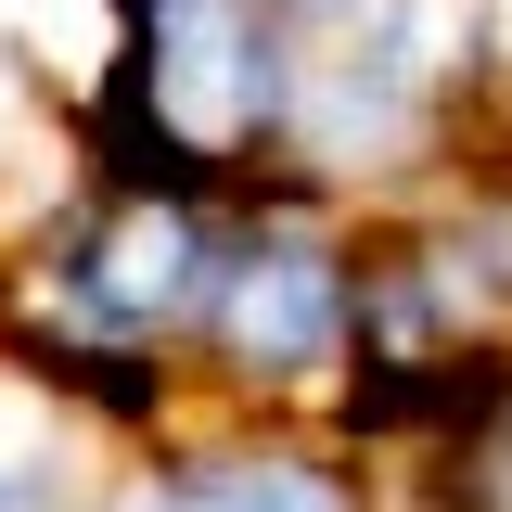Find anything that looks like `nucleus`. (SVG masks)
Here are the masks:
<instances>
[{
    "label": "nucleus",
    "instance_id": "f257e3e1",
    "mask_svg": "<svg viewBox=\"0 0 512 512\" xmlns=\"http://www.w3.org/2000/svg\"><path fill=\"white\" fill-rule=\"evenodd\" d=\"M218 244H231L218 180L64 141L52 180L0 205V346L64 397H90L116 436H154L192 410V320Z\"/></svg>",
    "mask_w": 512,
    "mask_h": 512
},
{
    "label": "nucleus",
    "instance_id": "f03ea898",
    "mask_svg": "<svg viewBox=\"0 0 512 512\" xmlns=\"http://www.w3.org/2000/svg\"><path fill=\"white\" fill-rule=\"evenodd\" d=\"M487 116H500L487 0H346V13L295 26V90H282L269 180L384 218L436 167H461Z\"/></svg>",
    "mask_w": 512,
    "mask_h": 512
},
{
    "label": "nucleus",
    "instance_id": "7ed1b4c3",
    "mask_svg": "<svg viewBox=\"0 0 512 512\" xmlns=\"http://www.w3.org/2000/svg\"><path fill=\"white\" fill-rule=\"evenodd\" d=\"M359 256L372 218L295 180L231 192V244L192 320V410H269V423H333L359 372Z\"/></svg>",
    "mask_w": 512,
    "mask_h": 512
},
{
    "label": "nucleus",
    "instance_id": "20e7f679",
    "mask_svg": "<svg viewBox=\"0 0 512 512\" xmlns=\"http://www.w3.org/2000/svg\"><path fill=\"white\" fill-rule=\"evenodd\" d=\"M90 512H384V461L333 423H269V410H180L128 436Z\"/></svg>",
    "mask_w": 512,
    "mask_h": 512
},
{
    "label": "nucleus",
    "instance_id": "39448f33",
    "mask_svg": "<svg viewBox=\"0 0 512 512\" xmlns=\"http://www.w3.org/2000/svg\"><path fill=\"white\" fill-rule=\"evenodd\" d=\"M116 461H128V436L90 397H64L52 372H26L0 346V512H90Z\"/></svg>",
    "mask_w": 512,
    "mask_h": 512
},
{
    "label": "nucleus",
    "instance_id": "423d86ee",
    "mask_svg": "<svg viewBox=\"0 0 512 512\" xmlns=\"http://www.w3.org/2000/svg\"><path fill=\"white\" fill-rule=\"evenodd\" d=\"M487 77H500V116H512V0H487Z\"/></svg>",
    "mask_w": 512,
    "mask_h": 512
},
{
    "label": "nucleus",
    "instance_id": "0eeeda50",
    "mask_svg": "<svg viewBox=\"0 0 512 512\" xmlns=\"http://www.w3.org/2000/svg\"><path fill=\"white\" fill-rule=\"evenodd\" d=\"M269 13H295V26H320V13H346V0H269Z\"/></svg>",
    "mask_w": 512,
    "mask_h": 512
}]
</instances>
